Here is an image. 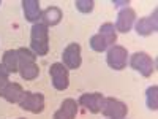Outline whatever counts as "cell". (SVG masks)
<instances>
[{
	"instance_id": "6da1fadb",
	"label": "cell",
	"mask_w": 158,
	"mask_h": 119,
	"mask_svg": "<svg viewBox=\"0 0 158 119\" xmlns=\"http://www.w3.org/2000/svg\"><path fill=\"white\" fill-rule=\"evenodd\" d=\"M30 51L36 57L49 52V27L43 22L33 24L30 29Z\"/></svg>"
},
{
	"instance_id": "7a4b0ae2",
	"label": "cell",
	"mask_w": 158,
	"mask_h": 119,
	"mask_svg": "<svg viewBox=\"0 0 158 119\" xmlns=\"http://www.w3.org/2000/svg\"><path fill=\"white\" fill-rule=\"evenodd\" d=\"M18 57H19V73L21 78L25 81L36 79L40 75V67L36 64V56L29 48H18Z\"/></svg>"
},
{
	"instance_id": "3957f363",
	"label": "cell",
	"mask_w": 158,
	"mask_h": 119,
	"mask_svg": "<svg viewBox=\"0 0 158 119\" xmlns=\"http://www.w3.org/2000/svg\"><path fill=\"white\" fill-rule=\"evenodd\" d=\"M128 64L135 72L141 73L144 78H150L155 73V60L144 51H138L133 56H130Z\"/></svg>"
},
{
	"instance_id": "277c9868",
	"label": "cell",
	"mask_w": 158,
	"mask_h": 119,
	"mask_svg": "<svg viewBox=\"0 0 158 119\" xmlns=\"http://www.w3.org/2000/svg\"><path fill=\"white\" fill-rule=\"evenodd\" d=\"M100 113L103 116H106L108 119H125L128 114V107H127V103L120 102L118 99L104 97Z\"/></svg>"
},
{
	"instance_id": "5b68a950",
	"label": "cell",
	"mask_w": 158,
	"mask_h": 119,
	"mask_svg": "<svg viewBox=\"0 0 158 119\" xmlns=\"http://www.w3.org/2000/svg\"><path fill=\"white\" fill-rule=\"evenodd\" d=\"M18 105L24 110L33 114H40L44 110V95L41 92H30V90H24V94Z\"/></svg>"
},
{
	"instance_id": "8992f818",
	"label": "cell",
	"mask_w": 158,
	"mask_h": 119,
	"mask_svg": "<svg viewBox=\"0 0 158 119\" xmlns=\"http://www.w3.org/2000/svg\"><path fill=\"white\" fill-rule=\"evenodd\" d=\"M128 59H130V54H128L127 48L122 45H114L108 49L106 64L109 65V68H112L115 72H120V70L127 68Z\"/></svg>"
},
{
	"instance_id": "52a82bcc",
	"label": "cell",
	"mask_w": 158,
	"mask_h": 119,
	"mask_svg": "<svg viewBox=\"0 0 158 119\" xmlns=\"http://www.w3.org/2000/svg\"><path fill=\"white\" fill-rule=\"evenodd\" d=\"M49 76L51 83L56 90H65L70 86V73L68 68L62 62H56L49 67Z\"/></svg>"
},
{
	"instance_id": "ba28073f",
	"label": "cell",
	"mask_w": 158,
	"mask_h": 119,
	"mask_svg": "<svg viewBox=\"0 0 158 119\" xmlns=\"http://www.w3.org/2000/svg\"><path fill=\"white\" fill-rule=\"evenodd\" d=\"M62 64L68 70H77L82 64V56H81V45L79 43H70L63 49L62 54Z\"/></svg>"
},
{
	"instance_id": "9c48e42d",
	"label": "cell",
	"mask_w": 158,
	"mask_h": 119,
	"mask_svg": "<svg viewBox=\"0 0 158 119\" xmlns=\"http://www.w3.org/2000/svg\"><path fill=\"white\" fill-rule=\"evenodd\" d=\"M136 22V11L131 7H125L117 13V19H115V30L120 33H128L131 27Z\"/></svg>"
},
{
	"instance_id": "30bf717a",
	"label": "cell",
	"mask_w": 158,
	"mask_h": 119,
	"mask_svg": "<svg viewBox=\"0 0 158 119\" xmlns=\"http://www.w3.org/2000/svg\"><path fill=\"white\" fill-rule=\"evenodd\" d=\"M135 30L141 37H149L158 30V10H153L150 16L139 18L135 22Z\"/></svg>"
},
{
	"instance_id": "8fae6325",
	"label": "cell",
	"mask_w": 158,
	"mask_h": 119,
	"mask_svg": "<svg viewBox=\"0 0 158 119\" xmlns=\"http://www.w3.org/2000/svg\"><path fill=\"white\" fill-rule=\"evenodd\" d=\"M103 100H104V95L101 92H87V94H82L79 97L77 103L81 105V107H84L87 111L97 114V113L101 111Z\"/></svg>"
},
{
	"instance_id": "7c38bea8",
	"label": "cell",
	"mask_w": 158,
	"mask_h": 119,
	"mask_svg": "<svg viewBox=\"0 0 158 119\" xmlns=\"http://www.w3.org/2000/svg\"><path fill=\"white\" fill-rule=\"evenodd\" d=\"M79 110V103L74 99H65L60 105V108L54 113L52 119H76Z\"/></svg>"
},
{
	"instance_id": "4fadbf2b",
	"label": "cell",
	"mask_w": 158,
	"mask_h": 119,
	"mask_svg": "<svg viewBox=\"0 0 158 119\" xmlns=\"http://www.w3.org/2000/svg\"><path fill=\"white\" fill-rule=\"evenodd\" d=\"M22 11L29 22L36 24L41 19V5L40 0H22Z\"/></svg>"
},
{
	"instance_id": "5bb4252c",
	"label": "cell",
	"mask_w": 158,
	"mask_h": 119,
	"mask_svg": "<svg viewBox=\"0 0 158 119\" xmlns=\"http://www.w3.org/2000/svg\"><path fill=\"white\" fill-rule=\"evenodd\" d=\"M62 18H63V13L59 7H49L44 11H41V19H40V22H43L46 27H54V25L60 24Z\"/></svg>"
},
{
	"instance_id": "9a60e30c",
	"label": "cell",
	"mask_w": 158,
	"mask_h": 119,
	"mask_svg": "<svg viewBox=\"0 0 158 119\" xmlns=\"http://www.w3.org/2000/svg\"><path fill=\"white\" fill-rule=\"evenodd\" d=\"M2 65L6 68V72L11 73H18L19 70V57H18V49H6L3 52L2 57Z\"/></svg>"
},
{
	"instance_id": "2e32d148",
	"label": "cell",
	"mask_w": 158,
	"mask_h": 119,
	"mask_svg": "<svg viewBox=\"0 0 158 119\" xmlns=\"http://www.w3.org/2000/svg\"><path fill=\"white\" fill-rule=\"evenodd\" d=\"M24 94V89L19 83H10L3 92V99L8 102V103H18L21 100Z\"/></svg>"
},
{
	"instance_id": "e0dca14e",
	"label": "cell",
	"mask_w": 158,
	"mask_h": 119,
	"mask_svg": "<svg viewBox=\"0 0 158 119\" xmlns=\"http://www.w3.org/2000/svg\"><path fill=\"white\" fill-rule=\"evenodd\" d=\"M98 33L104 38V42H106L108 48H111V46L115 45V42H117V30H115L112 22H104L101 27H100V32Z\"/></svg>"
},
{
	"instance_id": "ac0fdd59",
	"label": "cell",
	"mask_w": 158,
	"mask_h": 119,
	"mask_svg": "<svg viewBox=\"0 0 158 119\" xmlns=\"http://www.w3.org/2000/svg\"><path fill=\"white\" fill-rule=\"evenodd\" d=\"M146 103H147V108L152 111L158 110V86H149L146 90Z\"/></svg>"
},
{
	"instance_id": "d6986e66",
	"label": "cell",
	"mask_w": 158,
	"mask_h": 119,
	"mask_svg": "<svg viewBox=\"0 0 158 119\" xmlns=\"http://www.w3.org/2000/svg\"><path fill=\"white\" fill-rule=\"evenodd\" d=\"M89 45H90V48L94 49L95 52H104V51L108 49L106 42H104V38H103L100 33L92 35V37H90V40H89Z\"/></svg>"
},
{
	"instance_id": "ffe728a7",
	"label": "cell",
	"mask_w": 158,
	"mask_h": 119,
	"mask_svg": "<svg viewBox=\"0 0 158 119\" xmlns=\"http://www.w3.org/2000/svg\"><path fill=\"white\" fill-rule=\"evenodd\" d=\"M74 7L79 13H84V15H89V13L94 11L95 8V2L94 0H76Z\"/></svg>"
},
{
	"instance_id": "44dd1931",
	"label": "cell",
	"mask_w": 158,
	"mask_h": 119,
	"mask_svg": "<svg viewBox=\"0 0 158 119\" xmlns=\"http://www.w3.org/2000/svg\"><path fill=\"white\" fill-rule=\"evenodd\" d=\"M10 84V73L6 72V68L0 64V97H3V92L6 89V86Z\"/></svg>"
},
{
	"instance_id": "7402d4cb",
	"label": "cell",
	"mask_w": 158,
	"mask_h": 119,
	"mask_svg": "<svg viewBox=\"0 0 158 119\" xmlns=\"http://www.w3.org/2000/svg\"><path fill=\"white\" fill-rule=\"evenodd\" d=\"M112 5L118 7V8H125L130 5V0H112Z\"/></svg>"
},
{
	"instance_id": "603a6c76",
	"label": "cell",
	"mask_w": 158,
	"mask_h": 119,
	"mask_svg": "<svg viewBox=\"0 0 158 119\" xmlns=\"http://www.w3.org/2000/svg\"><path fill=\"white\" fill-rule=\"evenodd\" d=\"M19 119H25V117H19Z\"/></svg>"
},
{
	"instance_id": "cb8c5ba5",
	"label": "cell",
	"mask_w": 158,
	"mask_h": 119,
	"mask_svg": "<svg viewBox=\"0 0 158 119\" xmlns=\"http://www.w3.org/2000/svg\"><path fill=\"white\" fill-rule=\"evenodd\" d=\"M0 5H2V2H0Z\"/></svg>"
}]
</instances>
